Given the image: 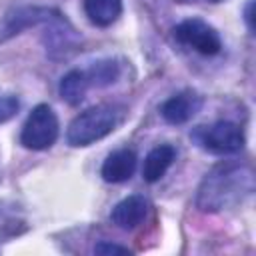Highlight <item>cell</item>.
<instances>
[{
  "mask_svg": "<svg viewBox=\"0 0 256 256\" xmlns=\"http://www.w3.org/2000/svg\"><path fill=\"white\" fill-rule=\"evenodd\" d=\"M84 12L94 26L106 28L122 14V0H84Z\"/></svg>",
  "mask_w": 256,
  "mask_h": 256,
  "instance_id": "obj_10",
  "label": "cell"
},
{
  "mask_svg": "<svg viewBox=\"0 0 256 256\" xmlns=\"http://www.w3.org/2000/svg\"><path fill=\"white\" fill-rule=\"evenodd\" d=\"M252 192V168L240 162H222L202 178L196 194V206L202 212H220L236 206Z\"/></svg>",
  "mask_w": 256,
  "mask_h": 256,
  "instance_id": "obj_1",
  "label": "cell"
},
{
  "mask_svg": "<svg viewBox=\"0 0 256 256\" xmlns=\"http://www.w3.org/2000/svg\"><path fill=\"white\" fill-rule=\"evenodd\" d=\"M18 108H20V100L14 94H2L0 92V124L14 118Z\"/></svg>",
  "mask_w": 256,
  "mask_h": 256,
  "instance_id": "obj_13",
  "label": "cell"
},
{
  "mask_svg": "<svg viewBox=\"0 0 256 256\" xmlns=\"http://www.w3.org/2000/svg\"><path fill=\"white\" fill-rule=\"evenodd\" d=\"M118 124V112L114 106L98 104L80 112L68 126L66 140L70 146H90L108 136Z\"/></svg>",
  "mask_w": 256,
  "mask_h": 256,
  "instance_id": "obj_2",
  "label": "cell"
},
{
  "mask_svg": "<svg viewBox=\"0 0 256 256\" xmlns=\"http://www.w3.org/2000/svg\"><path fill=\"white\" fill-rule=\"evenodd\" d=\"M176 160V148L170 144H160L156 148H152L148 152V156L144 158V166H142V178L146 182H158L166 170L172 166V162Z\"/></svg>",
  "mask_w": 256,
  "mask_h": 256,
  "instance_id": "obj_9",
  "label": "cell"
},
{
  "mask_svg": "<svg viewBox=\"0 0 256 256\" xmlns=\"http://www.w3.org/2000/svg\"><path fill=\"white\" fill-rule=\"evenodd\" d=\"M60 132L58 116L48 104H38L28 114L22 132H20V144L28 150H48Z\"/></svg>",
  "mask_w": 256,
  "mask_h": 256,
  "instance_id": "obj_4",
  "label": "cell"
},
{
  "mask_svg": "<svg viewBox=\"0 0 256 256\" xmlns=\"http://www.w3.org/2000/svg\"><path fill=\"white\" fill-rule=\"evenodd\" d=\"M218 2H220V0H218Z\"/></svg>",
  "mask_w": 256,
  "mask_h": 256,
  "instance_id": "obj_17",
  "label": "cell"
},
{
  "mask_svg": "<svg viewBox=\"0 0 256 256\" xmlns=\"http://www.w3.org/2000/svg\"><path fill=\"white\" fill-rule=\"evenodd\" d=\"M146 214H148V200L140 194H134V196L120 200L112 208L110 220H112V224H116L122 230H132L138 224H142Z\"/></svg>",
  "mask_w": 256,
  "mask_h": 256,
  "instance_id": "obj_7",
  "label": "cell"
},
{
  "mask_svg": "<svg viewBox=\"0 0 256 256\" xmlns=\"http://www.w3.org/2000/svg\"><path fill=\"white\" fill-rule=\"evenodd\" d=\"M174 38L202 56H214L222 50L220 34L200 18H186L180 24H176Z\"/></svg>",
  "mask_w": 256,
  "mask_h": 256,
  "instance_id": "obj_5",
  "label": "cell"
},
{
  "mask_svg": "<svg viewBox=\"0 0 256 256\" xmlns=\"http://www.w3.org/2000/svg\"><path fill=\"white\" fill-rule=\"evenodd\" d=\"M94 254H102V256H110V254H130L128 248L124 246H118V244H112L108 240H102L94 246Z\"/></svg>",
  "mask_w": 256,
  "mask_h": 256,
  "instance_id": "obj_14",
  "label": "cell"
},
{
  "mask_svg": "<svg viewBox=\"0 0 256 256\" xmlns=\"http://www.w3.org/2000/svg\"><path fill=\"white\" fill-rule=\"evenodd\" d=\"M90 88V82H88V76H86V70H70L62 76L60 80V96L64 102H68L70 106H78L84 96H86V90Z\"/></svg>",
  "mask_w": 256,
  "mask_h": 256,
  "instance_id": "obj_11",
  "label": "cell"
},
{
  "mask_svg": "<svg viewBox=\"0 0 256 256\" xmlns=\"http://www.w3.org/2000/svg\"><path fill=\"white\" fill-rule=\"evenodd\" d=\"M190 136L198 142L202 150L218 156L236 154L246 144L244 130L230 120H218L212 126H198Z\"/></svg>",
  "mask_w": 256,
  "mask_h": 256,
  "instance_id": "obj_3",
  "label": "cell"
},
{
  "mask_svg": "<svg viewBox=\"0 0 256 256\" xmlns=\"http://www.w3.org/2000/svg\"><path fill=\"white\" fill-rule=\"evenodd\" d=\"M136 164H138L136 152L132 148H120V150H114L112 154H108V158L102 164L100 174L106 182H112V184L126 182L134 174Z\"/></svg>",
  "mask_w": 256,
  "mask_h": 256,
  "instance_id": "obj_8",
  "label": "cell"
},
{
  "mask_svg": "<svg viewBox=\"0 0 256 256\" xmlns=\"http://www.w3.org/2000/svg\"><path fill=\"white\" fill-rule=\"evenodd\" d=\"M86 76L90 86H108L120 76V66L114 60H100L86 70Z\"/></svg>",
  "mask_w": 256,
  "mask_h": 256,
  "instance_id": "obj_12",
  "label": "cell"
},
{
  "mask_svg": "<svg viewBox=\"0 0 256 256\" xmlns=\"http://www.w3.org/2000/svg\"><path fill=\"white\" fill-rule=\"evenodd\" d=\"M252 8H254V0H250L248 2V6H246V24H248V30H254V24H252Z\"/></svg>",
  "mask_w": 256,
  "mask_h": 256,
  "instance_id": "obj_15",
  "label": "cell"
},
{
  "mask_svg": "<svg viewBox=\"0 0 256 256\" xmlns=\"http://www.w3.org/2000/svg\"><path fill=\"white\" fill-rule=\"evenodd\" d=\"M210 2H218V0H210Z\"/></svg>",
  "mask_w": 256,
  "mask_h": 256,
  "instance_id": "obj_16",
  "label": "cell"
},
{
  "mask_svg": "<svg viewBox=\"0 0 256 256\" xmlns=\"http://www.w3.org/2000/svg\"><path fill=\"white\" fill-rule=\"evenodd\" d=\"M200 108H202V96L192 90H184L170 96L160 106V114L168 124H186L200 112Z\"/></svg>",
  "mask_w": 256,
  "mask_h": 256,
  "instance_id": "obj_6",
  "label": "cell"
}]
</instances>
